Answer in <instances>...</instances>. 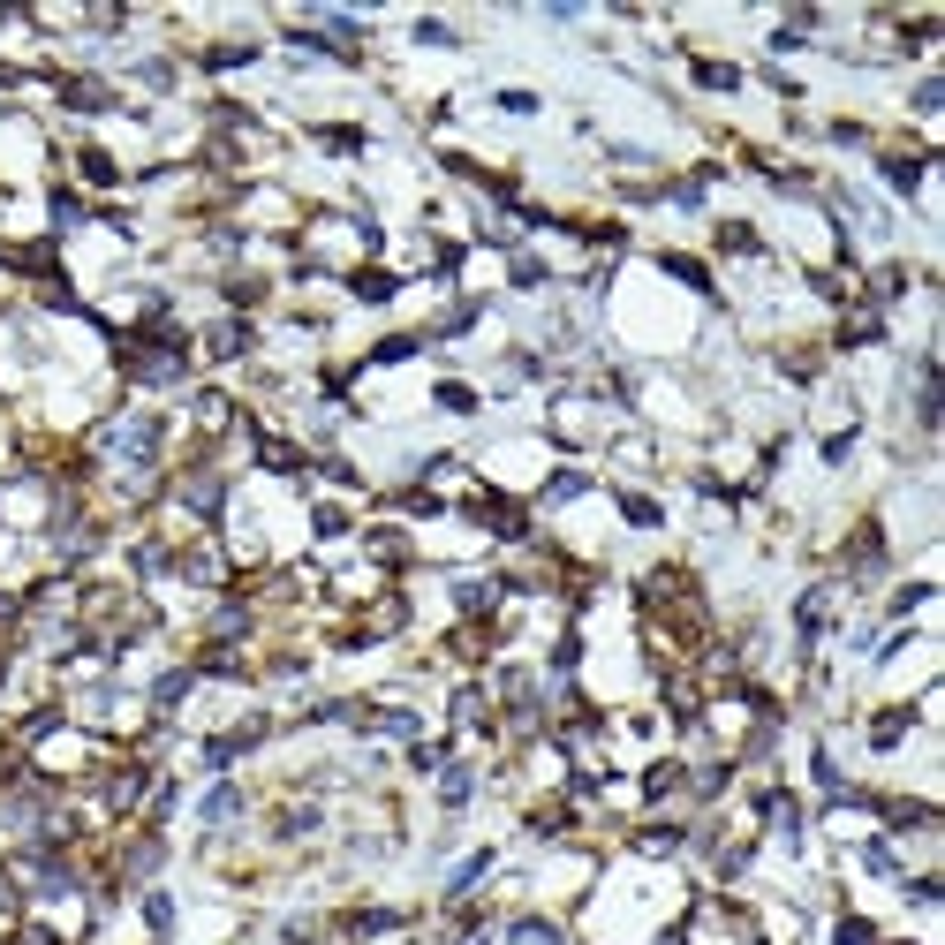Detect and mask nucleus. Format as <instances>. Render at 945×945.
Segmentation results:
<instances>
[{
    "label": "nucleus",
    "mask_w": 945,
    "mask_h": 945,
    "mask_svg": "<svg viewBox=\"0 0 945 945\" xmlns=\"http://www.w3.org/2000/svg\"><path fill=\"white\" fill-rule=\"evenodd\" d=\"M688 76H696L704 91H734L741 84V69H726V61H688Z\"/></svg>",
    "instance_id": "obj_1"
}]
</instances>
